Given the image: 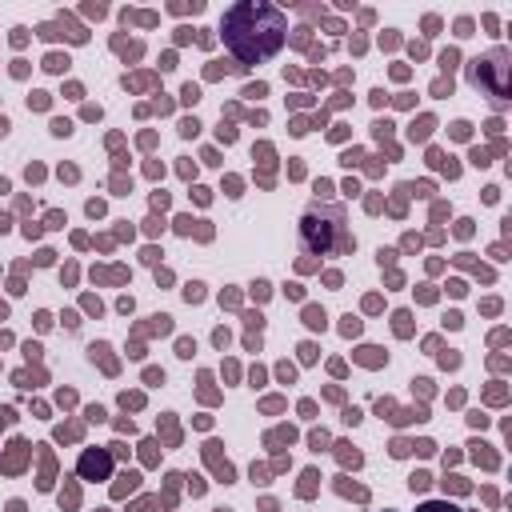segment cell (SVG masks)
<instances>
[{
    "label": "cell",
    "instance_id": "cell-1",
    "mask_svg": "<svg viewBox=\"0 0 512 512\" xmlns=\"http://www.w3.org/2000/svg\"><path fill=\"white\" fill-rule=\"evenodd\" d=\"M284 32H288V20H284V12L272 8V4L244 0V4L228 8V16H224V44H228L244 64L268 60V56L284 44Z\"/></svg>",
    "mask_w": 512,
    "mask_h": 512
},
{
    "label": "cell",
    "instance_id": "cell-2",
    "mask_svg": "<svg viewBox=\"0 0 512 512\" xmlns=\"http://www.w3.org/2000/svg\"><path fill=\"white\" fill-rule=\"evenodd\" d=\"M80 472H84V476H104V472H108V456H92V452H88V456L80 460Z\"/></svg>",
    "mask_w": 512,
    "mask_h": 512
},
{
    "label": "cell",
    "instance_id": "cell-3",
    "mask_svg": "<svg viewBox=\"0 0 512 512\" xmlns=\"http://www.w3.org/2000/svg\"><path fill=\"white\" fill-rule=\"evenodd\" d=\"M416 512H456L452 504H444V500H428V504H420Z\"/></svg>",
    "mask_w": 512,
    "mask_h": 512
}]
</instances>
